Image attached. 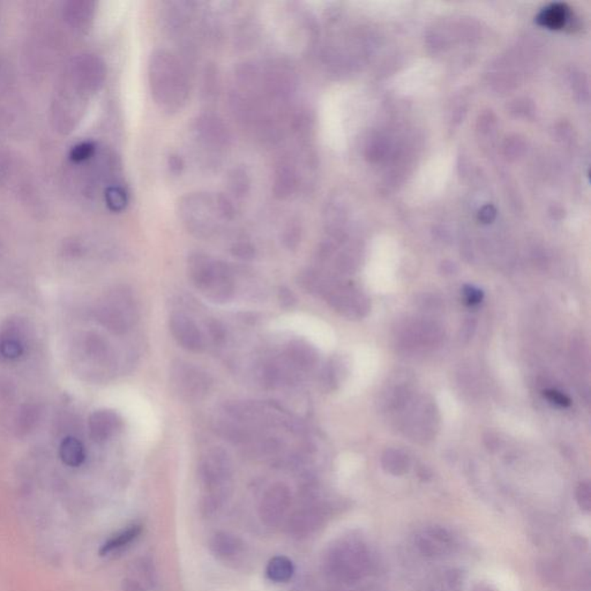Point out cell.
Segmentation results:
<instances>
[{
	"instance_id": "cell-2",
	"label": "cell",
	"mask_w": 591,
	"mask_h": 591,
	"mask_svg": "<svg viewBox=\"0 0 591 591\" xmlns=\"http://www.w3.org/2000/svg\"><path fill=\"white\" fill-rule=\"evenodd\" d=\"M179 214L188 230L199 236H210L219 223L230 219L234 207L217 194H190L179 203Z\"/></svg>"
},
{
	"instance_id": "cell-25",
	"label": "cell",
	"mask_w": 591,
	"mask_h": 591,
	"mask_svg": "<svg viewBox=\"0 0 591 591\" xmlns=\"http://www.w3.org/2000/svg\"><path fill=\"white\" fill-rule=\"evenodd\" d=\"M463 293H465V302L468 303L469 305L478 304V303L482 302V299H483V293H482V290L477 289V288H475V286H465Z\"/></svg>"
},
{
	"instance_id": "cell-17",
	"label": "cell",
	"mask_w": 591,
	"mask_h": 591,
	"mask_svg": "<svg viewBox=\"0 0 591 591\" xmlns=\"http://www.w3.org/2000/svg\"><path fill=\"white\" fill-rule=\"evenodd\" d=\"M491 585L497 591H520V583L514 573L506 568H494L487 573Z\"/></svg>"
},
{
	"instance_id": "cell-24",
	"label": "cell",
	"mask_w": 591,
	"mask_h": 591,
	"mask_svg": "<svg viewBox=\"0 0 591 591\" xmlns=\"http://www.w3.org/2000/svg\"><path fill=\"white\" fill-rule=\"evenodd\" d=\"M277 298H278V302H280L281 308H286V310L293 308L295 306L296 302H297L295 293L289 288H286V286H281L280 290H278Z\"/></svg>"
},
{
	"instance_id": "cell-5",
	"label": "cell",
	"mask_w": 591,
	"mask_h": 591,
	"mask_svg": "<svg viewBox=\"0 0 591 591\" xmlns=\"http://www.w3.org/2000/svg\"><path fill=\"white\" fill-rule=\"evenodd\" d=\"M293 496L286 484L271 485L262 497L259 505V517L262 524L269 528L281 524L289 511Z\"/></svg>"
},
{
	"instance_id": "cell-14",
	"label": "cell",
	"mask_w": 591,
	"mask_h": 591,
	"mask_svg": "<svg viewBox=\"0 0 591 591\" xmlns=\"http://www.w3.org/2000/svg\"><path fill=\"white\" fill-rule=\"evenodd\" d=\"M141 533L142 526H140V524L129 526L126 529L121 530L119 533L112 536L104 544L102 545L99 554L102 557H105V555L123 550L124 548L129 546L131 543L134 542L139 536L141 535Z\"/></svg>"
},
{
	"instance_id": "cell-12",
	"label": "cell",
	"mask_w": 591,
	"mask_h": 591,
	"mask_svg": "<svg viewBox=\"0 0 591 591\" xmlns=\"http://www.w3.org/2000/svg\"><path fill=\"white\" fill-rule=\"evenodd\" d=\"M210 551L222 560H232L243 553L245 544L234 533L217 531L210 541Z\"/></svg>"
},
{
	"instance_id": "cell-20",
	"label": "cell",
	"mask_w": 591,
	"mask_h": 591,
	"mask_svg": "<svg viewBox=\"0 0 591 591\" xmlns=\"http://www.w3.org/2000/svg\"><path fill=\"white\" fill-rule=\"evenodd\" d=\"M544 25L552 28H559L565 23L566 20V12L563 7L553 6L552 9L545 11L542 16Z\"/></svg>"
},
{
	"instance_id": "cell-23",
	"label": "cell",
	"mask_w": 591,
	"mask_h": 591,
	"mask_svg": "<svg viewBox=\"0 0 591 591\" xmlns=\"http://www.w3.org/2000/svg\"><path fill=\"white\" fill-rule=\"evenodd\" d=\"M230 186L234 193L243 195L246 193L247 188H249V182H247V177L244 171L237 170L234 171V175L231 177Z\"/></svg>"
},
{
	"instance_id": "cell-11",
	"label": "cell",
	"mask_w": 591,
	"mask_h": 591,
	"mask_svg": "<svg viewBox=\"0 0 591 591\" xmlns=\"http://www.w3.org/2000/svg\"><path fill=\"white\" fill-rule=\"evenodd\" d=\"M320 513L317 508L303 507L296 511L288 522V531L295 538L308 537L320 524Z\"/></svg>"
},
{
	"instance_id": "cell-21",
	"label": "cell",
	"mask_w": 591,
	"mask_h": 591,
	"mask_svg": "<svg viewBox=\"0 0 591 591\" xmlns=\"http://www.w3.org/2000/svg\"><path fill=\"white\" fill-rule=\"evenodd\" d=\"M94 151H95V146L92 145V142H81L79 145L72 148L70 157L75 163H80L90 158L94 155Z\"/></svg>"
},
{
	"instance_id": "cell-6",
	"label": "cell",
	"mask_w": 591,
	"mask_h": 591,
	"mask_svg": "<svg viewBox=\"0 0 591 591\" xmlns=\"http://www.w3.org/2000/svg\"><path fill=\"white\" fill-rule=\"evenodd\" d=\"M171 376L177 391L188 400L200 398L201 395L206 394L208 391L210 381L206 374L192 364L183 362L175 364Z\"/></svg>"
},
{
	"instance_id": "cell-1",
	"label": "cell",
	"mask_w": 591,
	"mask_h": 591,
	"mask_svg": "<svg viewBox=\"0 0 591 591\" xmlns=\"http://www.w3.org/2000/svg\"><path fill=\"white\" fill-rule=\"evenodd\" d=\"M149 85L157 104L166 111L179 110L188 99L186 72L178 59L166 50H157L151 55Z\"/></svg>"
},
{
	"instance_id": "cell-3",
	"label": "cell",
	"mask_w": 591,
	"mask_h": 591,
	"mask_svg": "<svg viewBox=\"0 0 591 591\" xmlns=\"http://www.w3.org/2000/svg\"><path fill=\"white\" fill-rule=\"evenodd\" d=\"M188 275L192 283L212 302H229L234 295V277L228 266L203 253L188 259Z\"/></svg>"
},
{
	"instance_id": "cell-13",
	"label": "cell",
	"mask_w": 591,
	"mask_h": 591,
	"mask_svg": "<svg viewBox=\"0 0 591 591\" xmlns=\"http://www.w3.org/2000/svg\"><path fill=\"white\" fill-rule=\"evenodd\" d=\"M286 354L293 367L299 369H310L317 363V352L312 345L302 340L290 342L286 349Z\"/></svg>"
},
{
	"instance_id": "cell-22",
	"label": "cell",
	"mask_w": 591,
	"mask_h": 591,
	"mask_svg": "<svg viewBox=\"0 0 591 591\" xmlns=\"http://www.w3.org/2000/svg\"><path fill=\"white\" fill-rule=\"evenodd\" d=\"M0 352L7 359H16L22 354V347L16 340H5L0 345Z\"/></svg>"
},
{
	"instance_id": "cell-7",
	"label": "cell",
	"mask_w": 591,
	"mask_h": 591,
	"mask_svg": "<svg viewBox=\"0 0 591 591\" xmlns=\"http://www.w3.org/2000/svg\"><path fill=\"white\" fill-rule=\"evenodd\" d=\"M169 328L173 339L185 350L201 352L205 349L202 332L188 314L175 312L170 315Z\"/></svg>"
},
{
	"instance_id": "cell-16",
	"label": "cell",
	"mask_w": 591,
	"mask_h": 591,
	"mask_svg": "<svg viewBox=\"0 0 591 591\" xmlns=\"http://www.w3.org/2000/svg\"><path fill=\"white\" fill-rule=\"evenodd\" d=\"M59 455L65 465L73 467V468L80 467L86 457L82 443L77 440V438L73 437L64 439L59 448Z\"/></svg>"
},
{
	"instance_id": "cell-15",
	"label": "cell",
	"mask_w": 591,
	"mask_h": 591,
	"mask_svg": "<svg viewBox=\"0 0 591 591\" xmlns=\"http://www.w3.org/2000/svg\"><path fill=\"white\" fill-rule=\"evenodd\" d=\"M268 579L276 583H284L291 580L295 574V566L289 558L277 555L271 558L266 568Z\"/></svg>"
},
{
	"instance_id": "cell-18",
	"label": "cell",
	"mask_w": 591,
	"mask_h": 591,
	"mask_svg": "<svg viewBox=\"0 0 591 591\" xmlns=\"http://www.w3.org/2000/svg\"><path fill=\"white\" fill-rule=\"evenodd\" d=\"M296 184L297 183L293 170L288 166H281L275 179V193L281 197H288L293 193Z\"/></svg>"
},
{
	"instance_id": "cell-10",
	"label": "cell",
	"mask_w": 591,
	"mask_h": 591,
	"mask_svg": "<svg viewBox=\"0 0 591 591\" xmlns=\"http://www.w3.org/2000/svg\"><path fill=\"white\" fill-rule=\"evenodd\" d=\"M119 428L120 418L112 410H97L90 416V434L96 443L108 441Z\"/></svg>"
},
{
	"instance_id": "cell-8",
	"label": "cell",
	"mask_w": 591,
	"mask_h": 591,
	"mask_svg": "<svg viewBox=\"0 0 591 591\" xmlns=\"http://www.w3.org/2000/svg\"><path fill=\"white\" fill-rule=\"evenodd\" d=\"M194 131L200 141L206 146L225 147L230 141L228 129L222 123L221 119L212 114H203L197 118Z\"/></svg>"
},
{
	"instance_id": "cell-26",
	"label": "cell",
	"mask_w": 591,
	"mask_h": 591,
	"mask_svg": "<svg viewBox=\"0 0 591 591\" xmlns=\"http://www.w3.org/2000/svg\"><path fill=\"white\" fill-rule=\"evenodd\" d=\"M545 396L548 401H551L552 403L558 404L560 406H570V397L563 394L558 391H545Z\"/></svg>"
},
{
	"instance_id": "cell-19",
	"label": "cell",
	"mask_w": 591,
	"mask_h": 591,
	"mask_svg": "<svg viewBox=\"0 0 591 591\" xmlns=\"http://www.w3.org/2000/svg\"><path fill=\"white\" fill-rule=\"evenodd\" d=\"M105 201L112 212H121L125 210L129 202L126 192L118 186H111L105 192Z\"/></svg>"
},
{
	"instance_id": "cell-28",
	"label": "cell",
	"mask_w": 591,
	"mask_h": 591,
	"mask_svg": "<svg viewBox=\"0 0 591 591\" xmlns=\"http://www.w3.org/2000/svg\"><path fill=\"white\" fill-rule=\"evenodd\" d=\"M210 332H212V337L215 340H221L224 337V330L221 326L219 321H212L210 325Z\"/></svg>"
},
{
	"instance_id": "cell-9",
	"label": "cell",
	"mask_w": 591,
	"mask_h": 591,
	"mask_svg": "<svg viewBox=\"0 0 591 591\" xmlns=\"http://www.w3.org/2000/svg\"><path fill=\"white\" fill-rule=\"evenodd\" d=\"M156 583L154 563L148 558H141L133 563L129 576L124 580V591H148Z\"/></svg>"
},
{
	"instance_id": "cell-4",
	"label": "cell",
	"mask_w": 591,
	"mask_h": 591,
	"mask_svg": "<svg viewBox=\"0 0 591 591\" xmlns=\"http://www.w3.org/2000/svg\"><path fill=\"white\" fill-rule=\"evenodd\" d=\"M199 472L207 492L203 498L202 509L207 514H212L221 507L230 492L232 467L227 452L219 448L208 452L201 462Z\"/></svg>"
},
{
	"instance_id": "cell-27",
	"label": "cell",
	"mask_w": 591,
	"mask_h": 591,
	"mask_svg": "<svg viewBox=\"0 0 591 591\" xmlns=\"http://www.w3.org/2000/svg\"><path fill=\"white\" fill-rule=\"evenodd\" d=\"M232 252H234V256H238L240 259H251L253 258L254 256V249L251 245L249 244L245 243H240L237 244V245H234V249H232Z\"/></svg>"
}]
</instances>
